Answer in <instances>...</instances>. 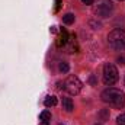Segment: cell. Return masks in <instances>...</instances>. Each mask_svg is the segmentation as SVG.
<instances>
[{"label": "cell", "instance_id": "obj_13", "mask_svg": "<svg viewBox=\"0 0 125 125\" xmlns=\"http://www.w3.org/2000/svg\"><path fill=\"white\" fill-rule=\"evenodd\" d=\"M89 25H90V26H93V29H100V28H102V25H100L99 22H94V21H90V22H89Z\"/></svg>", "mask_w": 125, "mask_h": 125}, {"label": "cell", "instance_id": "obj_6", "mask_svg": "<svg viewBox=\"0 0 125 125\" xmlns=\"http://www.w3.org/2000/svg\"><path fill=\"white\" fill-rule=\"evenodd\" d=\"M62 109L65 112H71L74 109V103H73V100L70 97H64L62 99Z\"/></svg>", "mask_w": 125, "mask_h": 125}, {"label": "cell", "instance_id": "obj_2", "mask_svg": "<svg viewBox=\"0 0 125 125\" xmlns=\"http://www.w3.org/2000/svg\"><path fill=\"white\" fill-rule=\"evenodd\" d=\"M108 44L116 51L125 50V31L124 29H114V31H111L109 35H108Z\"/></svg>", "mask_w": 125, "mask_h": 125}, {"label": "cell", "instance_id": "obj_19", "mask_svg": "<svg viewBox=\"0 0 125 125\" xmlns=\"http://www.w3.org/2000/svg\"><path fill=\"white\" fill-rule=\"evenodd\" d=\"M41 125H50V121H42Z\"/></svg>", "mask_w": 125, "mask_h": 125}, {"label": "cell", "instance_id": "obj_15", "mask_svg": "<svg viewBox=\"0 0 125 125\" xmlns=\"http://www.w3.org/2000/svg\"><path fill=\"white\" fill-rule=\"evenodd\" d=\"M83 1V4H86V6H90V4H93L94 0H82Z\"/></svg>", "mask_w": 125, "mask_h": 125}, {"label": "cell", "instance_id": "obj_11", "mask_svg": "<svg viewBox=\"0 0 125 125\" xmlns=\"http://www.w3.org/2000/svg\"><path fill=\"white\" fill-rule=\"evenodd\" d=\"M58 70H60L61 73H68L70 67H68V64H67V62H60V65H58Z\"/></svg>", "mask_w": 125, "mask_h": 125}, {"label": "cell", "instance_id": "obj_21", "mask_svg": "<svg viewBox=\"0 0 125 125\" xmlns=\"http://www.w3.org/2000/svg\"><path fill=\"white\" fill-rule=\"evenodd\" d=\"M124 84H125V80H124Z\"/></svg>", "mask_w": 125, "mask_h": 125}, {"label": "cell", "instance_id": "obj_7", "mask_svg": "<svg viewBox=\"0 0 125 125\" xmlns=\"http://www.w3.org/2000/svg\"><path fill=\"white\" fill-rule=\"evenodd\" d=\"M68 42V33L65 29H61V36H60V39L57 41V45L58 47H62V45H65Z\"/></svg>", "mask_w": 125, "mask_h": 125}, {"label": "cell", "instance_id": "obj_10", "mask_svg": "<svg viewBox=\"0 0 125 125\" xmlns=\"http://www.w3.org/2000/svg\"><path fill=\"white\" fill-rule=\"evenodd\" d=\"M39 119H41V121H51V114H50L48 111H44V112H41Z\"/></svg>", "mask_w": 125, "mask_h": 125}, {"label": "cell", "instance_id": "obj_20", "mask_svg": "<svg viewBox=\"0 0 125 125\" xmlns=\"http://www.w3.org/2000/svg\"><path fill=\"white\" fill-rule=\"evenodd\" d=\"M94 125H102V124H94Z\"/></svg>", "mask_w": 125, "mask_h": 125}, {"label": "cell", "instance_id": "obj_16", "mask_svg": "<svg viewBox=\"0 0 125 125\" xmlns=\"http://www.w3.org/2000/svg\"><path fill=\"white\" fill-rule=\"evenodd\" d=\"M116 61L119 62V64H124V65H125V57H118V58H116Z\"/></svg>", "mask_w": 125, "mask_h": 125}, {"label": "cell", "instance_id": "obj_9", "mask_svg": "<svg viewBox=\"0 0 125 125\" xmlns=\"http://www.w3.org/2000/svg\"><path fill=\"white\" fill-rule=\"evenodd\" d=\"M74 21H76V16L73 13H67V15L62 16V22L65 25H71V23H74Z\"/></svg>", "mask_w": 125, "mask_h": 125}, {"label": "cell", "instance_id": "obj_12", "mask_svg": "<svg viewBox=\"0 0 125 125\" xmlns=\"http://www.w3.org/2000/svg\"><path fill=\"white\" fill-rule=\"evenodd\" d=\"M116 124L118 125H125V114H121V115L116 118Z\"/></svg>", "mask_w": 125, "mask_h": 125}, {"label": "cell", "instance_id": "obj_8", "mask_svg": "<svg viewBox=\"0 0 125 125\" xmlns=\"http://www.w3.org/2000/svg\"><path fill=\"white\" fill-rule=\"evenodd\" d=\"M44 105H45L47 108L55 106V105H57V97H55V96H47L45 100H44Z\"/></svg>", "mask_w": 125, "mask_h": 125}, {"label": "cell", "instance_id": "obj_1", "mask_svg": "<svg viewBox=\"0 0 125 125\" xmlns=\"http://www.w3.org/2000/svg\"><path fill=\"white\" fill-rule=\"evenodd\" d=\"M102 100L105 103H109L111 106L114 108H122L125 105V94L124 92L118 90V89H114V87H109V89H105L102 94H100Z\"/></svg>", "mask_w": 125, "mask_h": 125}, {"label": "cell", "instance_id": "obj_18", "mask_svg": "<svg viewBox=\"0 0 125 125\" xmlns=\"http://www.w3.org/2000/svg\"><path fill=\"white\" fill-rule=\"evenodd\" d=\"M50 31L52 32V33H55V32H57V28H55V26H51V28H50Z\"/></svg>", "mask_w": 125, "mask_h": 125}, {"label": "cell", "instance_id": "obj_14", "mask_svg": "<svg viewBox=\"0 0 125 125\" xmlns=\"http://www.w3.org/2000/svg\"><path fill=\"white\" fill-rule=\"evenodd\" d=\"M61 7V0H55V12H58Z\"/></svg>", "mask_w": 125, "mask_h": 125}, {"label": "cell", "instance_id": "obj_5", "mask_svg": "<svg viewBox=\"0 0 125 125\" xmlns=\"http://www.w3.org/2000/svg\"><path fill=\"white\" fill-rule=\"evenodd\" d=\"M112 9H114V6L109 0H99L97 7H96V15H99L102 18H108L111 15Z\"/></svg>", "mask_w": 125, "mask_h": 125}, {"label": "cell", "instance_id": "obj_17", "mask_svg": "<svg viewBox=\"0 0 125 125\" xmlns=\"http://www.w3.org/2000/svg\"><path fill=\"white\" fill-rule=\"evenodd\" d=\"M90 83H92V84H96V80H94V76H90Z\"/></svg>", "mask_w": 125, "mask_h": 125}, {"label": "cell", "instance_id": "obj_22", "mask_svg": "<svg viewBox=\"0 0 125 125\" xmlns=\"http://www.w3.org/2000/svg\"><path fill=\"white\" fill-rule=\"evenodd\" d=\"M119 1H122V0H119Z\"/></svg>", "mask_w": 125, "mask_h": 125}, {"label": "cell", "instance_id": "obj_3", "mask_svg": "<svg viewBox=\"0 0 125 125\" xmlns=\"http://www.w3.org/2000/svg\"><path fill=\"white\" fill-rule=\"evenodd\" d=\"M118 82V70L114 64L106 62L103 65V83L106 86H114Z\"/></svg>", "mask_w": 125, "mask_h": 125}, {"label": "cell", "instance_id": "obj_4", "mask_svg": "<svg viewBox=\"0 0 125 125\" xmlns=\"http://www.w3.org/2000/svg\"><path fill=\"white\" fill-rule=\"evenodd\" d=\"M82 87H83V83H82V80L79 79V77H76V76H68L67 77V80L64 82V89L68 92L70 94H79L82 92Z\"/></svg>", "mask_w": 125, "mask_h": 125}]
</instances>
